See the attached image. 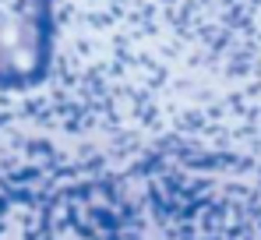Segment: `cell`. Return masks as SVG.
I'll list each match as a JSON object with an SVG mask.
<instances>
[{"label": "cell", "mask_w": 261, "mask_h": 240, "mask_svg": "<svg viewBox=\"0 0 261 240\" xmlns=\"http://www.w3.org/2000/svg\"><path fill=\"white\" fill-rule=\"evenodd\" d=\"M49 57V0H0V88L36 78Z\"/></svg>", "instance_id": "obj_1"}]
</instances>
